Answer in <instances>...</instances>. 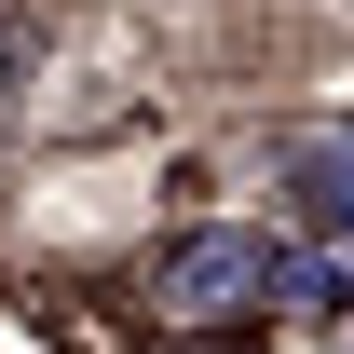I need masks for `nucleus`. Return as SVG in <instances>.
I'll list each match as a JSON object with an SVG mask.
<instances>
[{"label":"nucleus","instance_id":"nucleus-1","mask_svg":"<svg viewBox=\"0 0 354 354\" xmlns=\"http://www.w3.org/2000/svg\"><path fill=\"white\" fill-rule=\"evenodd\" d=\"M272 286H313V272H286V245H272V232H177L164 259H150V300H164L177 327H218V313H259Z\"/></svg>","mask_w":354,"mask_h":354},{"label":"nucleus","instance_id":"nucleus-2","mask_svg":"<svg viewBox=\"0 0 354 354\" xmlns=\"http://www.w3.org/2000/svg\"><path fill=\"white\" fill-rule=\"evenodd\" d=\"M28 68H41V28H28V14L0 0V95H28Z\"/></svg>","mask_w":354,"mask_h":354}]
</instances>
